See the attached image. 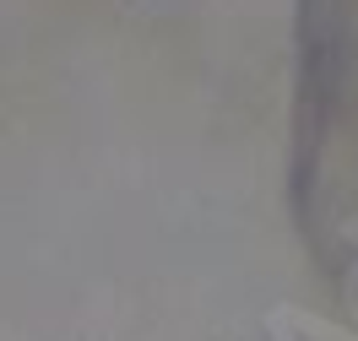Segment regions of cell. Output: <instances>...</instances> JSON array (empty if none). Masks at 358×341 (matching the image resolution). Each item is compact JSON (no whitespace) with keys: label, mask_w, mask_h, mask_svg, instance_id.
Instances as JSON below:
<instances>
[{"label":"cell","mask_w":358,"mask_h":341,"mask_svg":"<svg viewBox=\"0 0 358 341\" xmlns=\"http://www.w3.org/2000/svg\"><path fill=\"white\" fill-rule=\"evenodd\" d=\"M293 206L315 271L358 325V0L299 6Z\"/></svg>","instance_id":"obj_1"}]
</instances>
